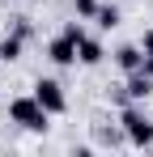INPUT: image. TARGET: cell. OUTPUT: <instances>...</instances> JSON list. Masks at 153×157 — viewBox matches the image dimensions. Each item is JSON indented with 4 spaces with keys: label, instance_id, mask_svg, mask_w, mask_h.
<instances>
[{
    "label": "cell",
    "instance_id": "obj_1",
    "mask_svg": "<svg viewBox=\"0 0 153 157\" xmlns=\"http://www.w3.org/2000/svg\"><path fill=\"white\" fill-rule=\"evenodd\" d=\"M119 123H124V136H128V144H132V149H149V144H153V119H149L136 102L124 106Z\"/></svg>",
    "mask_w": 153,
    "mask_h": 157
},
{
    "label": "cell",
    "instance_id": "obj_2",
    "mask_svg": "<svg viewBox=\"0 0 153 157\" xmlns=\"http://www.w3.org/2000/svg\"><path fill=\"white\" fill-rule=\"evenodd\" d=\"M9 119L17 123V128H26V132H47V110L38 106V98L30 94V98H13L9 102Z\"/></svg>",
    "mask_w": 153,
    "mask_h": 157
},
{
    "label": "cell",
    "instance_id": "obj_3",
    "mask_svg": "<svg viewBox=\"0 0 153 157\" xmlns=\"http://www.w3.org/2000/svg\"><path fill=\"white\" fill-rule=\"evenodd\" d=\"M34 98H38V106L47 110V115H64L68 110V98H64V85L51 77H38L34 81Z\"/></svg>",
    "mask_w": 153,
    "mask_h": 157
},
{
    "label": "cell",
    "instance_id": "obj_4",
    "mask_svg": "<svg viewBox=\"0 0 153 157\" xmlns=\"http://www.w3.org/2000/svg\"><path fill=\"white\" fill-rule=\"evenodd\" d=\"M153 94V77L149 72H128V81H124V89H119V94H115V102H145V98H149Z\"/></svg>",
    "mask_w": 153,
    "mask_h": 157
},
{
    "label": "cell",
    "instance_id": "obj_5",
    "mask_svg": "<svg viewBox=\"0 0 153 157\" xmlns=\"http://www.w3.org/2000/svg\"><path fill=\"white\" fill-rule=\"evenodd\" d=\"M47 59L55 64V68H73V64H76V43L64 34V30H60V34L47 43Z\"/></svg>",
    "mask_w": 153,
    "mask_h": 157
},
{
    "label": "cell",
    "instance_id": "obj_6",
    "mask_svg": "<svg viewBox=\"0 0 153 157\" xmlns=\"http://www.w3.org/2000/svg\"><path fill=\"white\" fill-rule=\"evenodd\" d=\"M76 64H85V68H98L102 64V43L98 38H81L76 43Z\"/></svg>",
    "mask_w": 153,
    "mask_h": 157
},
{
    "label": "cell",
    "instance_id": "obj_7",
    "mask_svg": "<svg viewBox=\"0 0 153 157\" xmlns=\"http://www.w3.org/2000/svg\"><path fill=\"white\" fill-rule=\"evenodd\" d=\"M115 64H119V72H140V64H145V51H140V47H119V51H115Z\"/></svg>",
    "mask_w": 153,
    "mask_h": 157
},
{
    "label": "cell",
    "instance_id": "obj_8",
    "mask_svg": "<svg viewBox=\"0 0 153 157\" xmlns=\"http://www.w3.org/2000/svg\"><path fill=\"white\" fill-rule=\"evenodd\" d=\"M22 47H26V38H22V34H0V64L22 59Z\"/></svg>",
    "mask_w": 153,
    "mask_h": 157
},
{
    "label": "cell",
    "instance_id": "obj_9",
    "mask_svg": "<svg viewBox=\"0 0 153 157\" xmlns=\"http://www.w3.org/2000/svg\"><path fill=\"white\" fill-rule=\"evenodd\" d=\"M119 17H124L119 4H98V13H94V21H98L102 30H115V26H119Z\"/></svg>",
    "mask_w": 153,
    "mask_h": 157
},
{
    "label": "cell",
    "instance_id": "obj_10",
    "mask_svg": "<svg viewBox=\"0 0 153 157\" xmlns=\"http://www.w3.org/2000/svg\"><path fill=\"white\" fill-rule=\"evenodd\" d=\"M73 13L81 21H94V13H98V0H73Z\"/></svg>",
    "mask_w": 153,
    "mask_h": 157
},
{
    "label": "cell",
    "instance_id": "obj_11",
    "mask_svg": "<svg viewBox=\"0 0 153 157\" xmlns=\"http://www.w3.org/2000/svg\"><path fill=\"white\" fill-rule=\"evenodd\" d=\"M64 34H68L73 43H81V38H85V26H81V21H64Z\"/></svg>",
    "mask_w": 153,
    "mask_h": 157
},
{
    "label": "cell",
    "instance_id": "obj_12",
    "mask_svg": "<svg viewBox=\"0 0 153 157\" xmlns=\"http://www.w3.org/2000/svg\"><path fill=\"white\" fill-rule=\"evenodd\" d=\"M13 34H22V38H30V17H17V26H13Z\"/></svg>",
    "mask_w": 153,
    "mask_h": 157
},
{
    "label": "cell",
    "instance_id": "obj_13",
    "mask_svg": "<svg viewBox=\"0 0 153 157\" xmlns=\"http://www.w3.org/2000/svg\"><path fill=\"white\" fill-rule=\"evenodd\" d=\"M140 51H145V55H153V30H145V38H140Z\"/></svg>",
    "mask_w": 153,
    "mask_h": 157
},
{
    "label": "cell",
    "instance_id": "obj_14",
    "mask_svg": "<svg viewBox=\"0 0 153 157\" xmlns=\"http://www.w3.org/2000/svg\"><path fill=\"white\" fill-rule=\"evenodd\" d=\"M140 72H149V77H153V55H145V64H140Z\"/></svg>",
    "mask_w": 153,
    "mask_h": 157
}]
</instances>
